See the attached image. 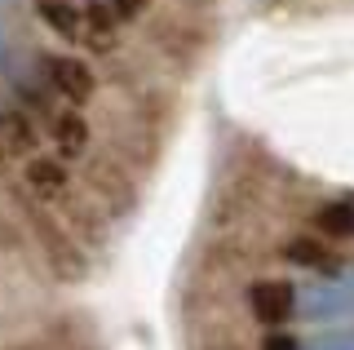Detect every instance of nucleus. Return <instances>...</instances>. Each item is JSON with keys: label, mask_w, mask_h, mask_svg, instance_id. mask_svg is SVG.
Returning <instances> with one entry per match:
<instances>
[{"label": "nucleus", "mask_w": 354, "mask_h": 350, "mask_svg": "<svg viewBox=\"0 0 354 350\" xmlns=\"http://www.w3.org/2000/svg\"><path fill=\"white\" fill-rule=\"evenodd\" d=\"M53 142H58V156L62 160L84 156V151H88V125H84V116H75V111L58 116V120H53Z\"/></svg>", "instance_id": "obj_5"}, {"label": "nucleus", "mask_w": 354, "mask_h": 350, "mask_svg": "<svg viewBox=\"0 0 354 350\" xmlns=\"http://www.w3.org/2000/svg\"><path fill=\"white\" fill-rule=\"evenodd\" d=\"M111 9H115V18L120 23H133V18L147 9V0H111Z\"/></svg>", "instance_id": "obj_10"}, {"label": "nucleus", "mask_w": 354, "mask_h": 350, "mask_svg": "<svg viewBox=\"0 0 354 350\" xmlns=\"http://www.w3.org/2000/svg\"><path fill=\"white\" fill-rule=\"evenodd\" d=\"M319 231L332 235V239H350L354 235V204L350 200H337V204H324V209L315 213Z\"/></svg>", "instance_id": "obj_7"}, {"label": "nucleus", "mask_w": 354, "mask_h": 350, "mask_svg": "<svg viewBox=\"0 0 354 350\" xmlns=\"http://www.w3.org/2000/svg\"><path fill=\"white\" fill-rule=\"evenodd\" d=\"M40 18L49 31H58L62 40H84V14L71 0H40Z\"/></svg>", "instance_id": "obj_4"}, {"label": "nucleus", "mask_w": 354, "mask_h": 350, "mask_svg": "<svg viewBox=\"0 0 354 350\" xmlns=\"http://www.w3.org/2000/svg\"><path fill=\"white\" fill-rule=\"evenodd\" d=\"M266 350H297L292 337H266Z\"/></svg>", "instance_id": "obj_11"}, {"label": "nucleus", "mask_w": 354, "mask_h": 350, "mask_svg": "<svg viewBox=\"0 0 354 350\" xmlns=\"http://www.w3.org/2000/svg\"><path fill=\"white\" fill-rule=\"evenodd\" d=\"M248 306H252V320L279 328V324L292 320V311H297V293H292V284H288V279H261V284H252Z\"/></svg>", "instance_id": "obj_1"}, {"label": "nucleus", "mask_w": 354, "mask_h": 350, "mask_svg": "<svg viewBox=\"0 0 354 350\" xmlns=\"http://www.w3.org/2000/svg\"><path fill=\"white\" fill-rule=\"evenodd\" d=\"M0 129H5V147L9 151H31V147H36V129H31L18 111L0 116Z\"/></svg>", "instance_id": "obj_9"}, {"label": "nucleus", "mask_w": 354, "mask_h": 350, "mask_svg": "<svg viewBox=\"0 0 354 350\" xmlns=\"http://www.w3.org/2000/svg\"><path fill=\"white\" fill-rule=\"evenodd\" d=\"M0 156H5V151H0Z\"/></svg>", "instance_id": "obj_12"}, {"label": "nucleus", "mask_w": 354, "mask_h": 350, "mask_svg": "<svg viewBox=\"0 0 354 350\" xmlns=\"http://www.w3.org/2000/svg\"><path fill=\"white\" fill-rule=\"evenodd\" d=\"M27 187L36 195H44V200H58L66 191V164L58 156H36L27 164Z\"/></svg>", "instance_id": "obj_3"}, {"label": "nucleus", "mask_w": 354, "mask_h": 350, "mask_svg": "<svg viewBox=\"0 0 354 350\" xmlns=\"http://www.w3.org/2000/svg\"><path fill=\"white\" fill-rule=\"evenodd\" d=\"M288 257L306 270H337V253L324 248L319 239H292V244H288Z\"/></svg>", "instance_id": "obj_8"}, {"label": "nucleus", "mask_w": 354, "mask_h": 350, "mask_svg": "<svg viewBox=\"0 0 354 350\" xmlns=\"http://www.w3.org/2000/svg\"><path fill=\"white\" fill-rule=\"evenodd\" d=\"M115 27H120V18H115L111 5H88L84 9V45L111 49V45H115Z\"/></svg>", "instance_id": "obj_6"}, {"label": "nucleus", "mask_w": 354, "mask_h": 350, "mask_svg": "<svg viewBox=\"0 0 354 350\" xmlns=\"http://www.w3.org/2000/svg\"><path fill=\"white\" fill-rule=\"evenodd\" d=\"M49 84L66 98V102H88L93 89H97L93 67L80 62V58H49Z\"/></svg>", "instance_id": "obj_2"}]
</instances>
